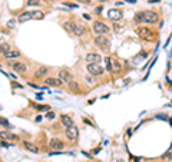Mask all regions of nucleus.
<instances>
[{
  "label": "nucleus",
  "instance_id": "obj_1",
  "mask_svg": "<svg viewBox=\"0 0 172 162\" xmlns=\"http://www.w3.org/2000/svg\"><path fill=\"white\" fill-rule=\"evenodd\" d=\"M92 30H93V33H95L96 36L109 35V27H108L105 23H102V22H95V23L92 25Z\"/></svg>",
  "mask_w": 172,
  "mask_h": 162
},
{
  "label": "nucleus",
  "instance_id": "obj_2",
  "mask_svg": "<svg viewBox=\"0 0 172 162\" xmlns=\"http://www.w3.org/2000/svg\"><path fill=\"white\" fill-rule=\"evenodd\" d=\"M87 72L92 75V76H100L105 73V69L99 65V63H89L87 65Z\"/></svg>",
  "mask_w": 172,
  "mask_h": 162
},
{
  "label": "nucleus",
  "instance_id": "obj_3",
  "mask_svg": "<svg viewBox=\"0 0 172 162\" xmlns=\"http://www.w3.org/2000/svg\"><path fill=\"white\" fill-rule=\"evenodd\" d=\"M136 32H138V35L141 36V38H145V39H154V32L151 30V29H148V27H143V26H141V27H138L136 29Z\"/></svg>",
  "mask_w": 172,
  "mask_h": 162
},
{
  "label": "nucleus",
  "instance_id": "obj_4",
  "mask_svg": "<svg viewBox=\"0 0 172 162\" xmlns=\"http://www.w3.org/2000/svg\"><path fill=\"white\" fill-rule=\"evenodd\" d=\"M59 79L63 82V83H72L73 82V76H72V73L69 72V70H59Z\"/></svg>",
  "mask_w": 172,
  "mask_h": 162
},
{
  "label": "nucleus",
  "instance_id": "obj_5",
  "mask_svg": "<svg viewBox=\"0 0 172 162\" xmlns=\"http://www.w3.org/2000/svg\"><path fill=\"white\" fill-rule=\"evenodd\" d=\"M143 17H145V23H156L158 22V14L152 10L143 12Z\"/></svg>",
  "mask_w": 172,
  "mask_h": 162
},
{
  "label": "nucleus",
  "instance_id": "obj_6",
  "mask_svg": "<svg viewBox=\"0 0 172 162\" xmlns=\"http://www.w3.org/2000/svg\"><path fill=\"white\" fill-rule=\"evenodd\" d=\"M95 42H96V44H98L99 47H102V49H108V47L111 46V42H109V39H108L106 36H103V35L96 36V38H95Z\"/></svg>",
  "mask_w": 172,
  "mask_h": 162
},
{
  "label": "nucleus",
  "instance_id": "obj_7",
  "mask_svg": "<svg viewBox=\"0 0 172 162\" xmlns=\"http://www.w3.org/2000/svg\"><path fill=\"white\" fill-rule=\"evenodd\" d=\"M78 135H79V129H78L75 125L66 129V136H68L70 141H75V139L78 138Z\"/></svg>",
  "mask_w": 172,
  "mask_h": 162
},
{
  "label": "nucleus",
  "instance_id": "obj_8",
  "mask_svg": "<svg viewBox=\"0 0 172 162\" xmlns=\"http://www.w3.org/2000/svg\"><path fill=\"white\" fill-rule=\"evenodd\" d=\"M12 69L14 72H17V73H25L27 70V66L25 63H22V62H13L12 63Z\"/></svg>",
  "mask_w": 172,
  "mask_h": 162
},
{
  "label": "nucleus",
  "instance_id": "obj_9",
  "mask_svg": "<svg viewBox=\"0 0 172 162\" xmlns=\"http://www.w3.org/2000/svg\"><path fill=\"white\" fill-rule=\"evenodd\" d=\"M49 145H50V148H52V149H56V151H59V149H63V148H65V144H63L60 139H56V138L50 139V141H49Z\"/></svg>",
  "mask_w": 172,
  "mask_h": 162
},
{
  "label": "nucleus",
  "instance_id": "obj_10",
  "mask_svg": "<svg viewBox=\"0 0 172 162\" xmlns=\"http://www.w3.org/2000/svg\"><path fill=\"white\" fill-rule=\"evenodd\" d=\"M108 19H111V20H119V19H122L121 10H118V9H111V10L108 12Z\"/></svg>",
  "mask_w": 172,
  "mask_h": 162
},
{
  "label": "nucleus",
  "instance_id": "obj_11",
  "mask_svg": "<svg viewBox=\"0 0 172 162\" xmlns=\"http://www.w3.org/2000/svg\"><path fill=\"white\" fill-rule=\"evenodd\" d=\"M44 83L47 85V86H52V87H59V86H62V83L63 82L60 81V79H57V78H47Z\"/></svg>",
  "mask_w": 172,
  "mask_h": 162
},
{
  "label": "nucleus",
  "instance_id": "obj_12",
  "mask_svg": "<svg viewBox=\"0 0 172 162\" xmlns=\"http://www.w3.org/2000/svg\"><path fill=\"white\" fill-rule=\"evenodd\" d=\"M3 56L6 57V59H13V57H19L20 56V52L17 50V49H9L6 53H3Z\"/></svg>",
  "mask_w": 172,
  "mask_h": 162
},
{
  "label": "nucleus",
  "instance_id": "obj_13",
  "mask_svg": "<svg viewBox=\"0 0 172 162\" xmlns=\"http://www.w3.org/2000/svg\"><path fill=\"white\" fill-rule=\"evenodd\" d=\"M85 59L87 63H98V62H100V56L98 53H87Z\"/></svg>",
  "mask_w": 172,
  "mask_h": 162
},
{
  "label": "nucleus",
  "instance_id": "obj_14",
  "mask_svg": "<svg viewBox=\"0 0 172 162\" xmlns=\"http://www.w3.org/2000/svg\"><path fill=\"white\" fill-rule=\"evenodd\" d=\"M60 122H62V125L66 126V128H70V126L75 125V123H73V119H72L69 115H62V116H60Z\"/></svg>",
  "mask_w": 172,
  "mask_h": 162
},
{
  "label": "nucleus",
  "instance_id": "obj_15",
  "mask_svg": "<svg viewBox=\"0 0 172 162\" xmlns=\"http://www.w3.org/2000/svg\"><path fill=\"white\" fill-rule=\"evenodd\" d=\"M23 146L27 149V151H30V152H33V154H38L39 152V148L35 145V144H32V142H29V141H25L23 142Z\"/></svg>",
  "mask_w": 172,
  "mask_h": 162
},
{
  "label": "nucleus",
  "instance_id": "obj_16",
  "mask_svg": "<svg viewBox=\"0 0 172 162\" xmlns=\"http://www.w3.org/2000/svg\"><path fill=\"white\" fill-rule=\"evenodd\" d=\"M83 32H85V26H83V25H81V23H76V27H75L73 35H75V36H82V35H83Z\"/></svg>",
  "mask_w": 172,
  "mask_h": 162
},
{
  "label": "nucleus",
  "instance_id": "obj_17",
  "mask_svg": "<svg viewBox=\"0 0 172 162\" xmlns=\"http://www.w3.org/2000/svg\"><path fill=\"white\" fill-rule=\"evenodd\" d=\"M30 19H33L32 12H25L19 16V22H26V20H30Z\"/></svg>",
  "mask_w": 172,
  "mask_h": 162
},
{
  "label": "nucleus",
  "instance_id": "obj_18",
  "mask_svg": "<svg viewBox=\"0 0 172 162\" xmlns=\"http://www.w3.org/2000/svg\"><path fill=\"white\" fill-rule=\"evenodd\" d=\"M63 27H65L69 33H73V32H75V27H76V23H73V22H66V23L63 25Z\"/></svg>",
  "mask_w": 172,
  "mask_h": 162
},
{
  "label": "nucleus",
  "instance_id": "obj_19",
  "mask_svg": "<svg viewBox=\"0 0 172 162\" xmlns=\"http://www.w3.org/2000/svg\"><path fill=\"white\" fill-rule=\"evenodd\" d=\"M133 20H135V23H138V25H139V23H145L143 12H139V13H136V14H135V19H133Z\"/></svg>",
  "mask_w": 172,
  "mask_h": 162
},
{
  "label": "nucleus",
  "instance_id": "obj_20",
  "mask_svg": "<svg viewBox=\"0 0 172 162\" xmlns=\"http://www.w3.org/2000/svg\"><path fill=\"white\" fill-rule=\"evenodd\" d=\"M47 72H49V70H47V68H44V66H42V68H39V69L36 70L35 76H36V78H42V76H44V75H46Z\"/></svg>",
  "mask_w": 172,
  "mask_h": 162
},
{
  "label": "nucleus",
  "instance_id": "obj_21",
  "mask_svg": "<svg viewBox=\"0 0 172 162\" xmlns=\"http://www.w3.org/2000/svg\"><path fill=\"white\" fill-rule=\"evenodd\" d=\"M142 57L145 59V57H146V53H139L138 56H135V57H133V60H132V63H133V65H138V63H141Z\"/></svg>",
  "mask_w": 172,
  "mask_h": 162
},
{
  "label": "nucleus",
  "instance_id": "obj_22",
  "mask_svg": "<svg viewBox=\"0 0 172 162\" xmlns=\"http://www.w3.org/2000/svg\"><path fill=\"white\" fill-rule=\"evenodd\" d=\"M112 72H115V73L119 72V63L116 59H112Z\"/></svg>",
  "mask_w": 172,
  "mask_h": 162
},
{
  "label": "nucleus",
  "instance_id": "obj_23",
  "mask_svg": "<svg viewBox=\"0 0 172 162\" xmlns=\"http://www.w3.org/2000/svg\"><path fill=\"white\" fill-rule=\"evenodd\" d=\"M32 16H33V19H42L43 12H40V10H35V12H32Z\"/></svg>",
  "mask_w": 172,
  "mask_h": 162
},
{
  "label": "nucleus",
  "instance_id": "obj_24",
  "mask_svg": "<svg viewBox=\"0 0 172 162\" xmlns=\"http://www.w3.org/2000/svg\"><path fill=\"white\" fill-rule=\"evenodd\" d=\"M106 68L108 70H112V57H106Z\"/></svg>",
  "mask_w": 172,
  "mask_h": 162
},
{
  "label": "nucleus",
  "instance_id": "obj_25",
  "mask_svg": "<svg viewBox=\"0 0 172 162\" xmlns=\"http://www.w3.org/2000/svg\"><path fill=\"white\" fill-rule=\"evenodd\" d=\"M9 49H12V47H10L9 44H4V43L1 44V53H6V52H7Z\"/></svg>",
  "mask_w": 172,
  "mask_h": 162
},
{
  "label": "nucleus",
  "instance_id": "obj_26",
  "mask_svg": "<svg viewBox=\"0 0 172 162\" xmlns=\"http://www.w3.org/2000/svg\"><path fill=\"white\" fill-rule=\"evenodd\" d=\"M85 79H86V82H87L89 85H93V83H95V79H93V78H92L90 75H87V76H86Z\"/></svg>",
  "mask_w": 172,
  "mask_h": 162
},
{
  "label": "nucleus",
  "instance_id": "obj_27",
  "mask_svg": "<svg viewBox=\"0 0 172 162\" xmlns=\"http://www.w3.org/2000/svg\"><path fill=\"white\" fill-rule=\"evenodd\" d=\"M115 32L116 33H121V32H124V27L119 26V25H115Z\"/></svg>",
  "mask_w": 172,
  "mask_h": 162
},
{
  "label": "nucleus",
  "instance_id": "obj_28",
  "mask_svg": "<svg viewBox=\"0 0 172 162\" xmlns=\"http://www.w3.org/2000/svg\"><path fill=\"white\" fill-rule=\"evenodd\" d=\"M43 0H27V4H39Z\"/></svg>",
  "mask_w": 172,
  "mask_h": 162
},
{
  "label": "nucleus",
  "instance_id": "obj_29",
  "mask_svg": "<svg viewBox=\"0 0 172 162\" xmlns=\"http://www.w3.org/2000/svg\"><path fill=\"white\" fill-rule=\"evenodd\" d=\"M46 118H47V119H53V118H55V113H53V112H47V113H46Z\"/></svg>",
  "mask_w": 172,
  "mask_h": 162
},
{
  "label": "nucleus",
  "instance_id": "obj_30",
  "mask_svg": "<svg viewBox=\"0 0 172 162\" xmlns=\"http://www.w3.org/2000/svg\"><path fill=\"white\" fill-rule=\"evenodd\" d=\"M1 125H3V126H7V125H9V122L6 121L4 118H1Z\"/></svg>",
  "mask_w": 172,
  "mask_h": 162
},
{
  "label": "nucleus",
  "instance_id": "obj_31",
  "mask_svg": "<svg viewBox=\"0 0 172 162\" xmlns=\"http://www.w3.org/2000/svg\"><path fill=\"white\" fill-rule=\"evenodd\" d=\"M78 1H81V3H85V4H89V3H90V0H78Z\"/></svg>",
  "mask_w": 172,
  "mask_h": 162
},
{
  "label": "nucleus",
  "instance_id": "obj_32",
  "mask_svg": "<svg viewBox=\"0 0 172 162\" xmlns=\"http://www.w3.org/2000/svg\"><path fill=\"white\" fill-rule=\"evenodd\" d=\"M40 111H47V106H39Z\"/></svg>",
  "mask_w": 172,
  "mask_h": 162
},
{
  "label": "nucleus",
  "instance_id": "obj_33",
  "mask_svg": "<svg viewBox=\"0 0 172 162\" xmlns=\"http://www.w3.org/2000/svg\"><path fill=\"white\" fill-rule=\"evenodd\" d=\"M13 25H14V22L12 20V22H9V27H13Z\"/></svg>",
  "mask_w": 172,
  "mask_h": 162
},
{
  "label": "nucleus",
  "instance_id": "obj_34",
  "mask_svg": "<svg viewBox=\"0 0 172 162\" xmlns=\"http://www.w3.org/2000/svg\"><path fill=\"white\" fill-rule=\"evenodd\" d=\"M126 1H128V3H132V4H133V3H135L136 0H126Z\"/></svg>",
  "mask_w": 172,
  "mask_h": 162
},
{
  "label": "nucleus",
  "instance_id": "obj_35",
  "mask_svg": "<svg viewBox=\"0 0 172 162\" xmlns=\"http://www.w3.org/2000/svg\"><path fill=\"white\" fill-rule=\"evenodd\" d=\"M98 1H108V0H98Z\"/></svg>",
  "mask_w": 172,
  "mask_h": 162
}]
</instances>
